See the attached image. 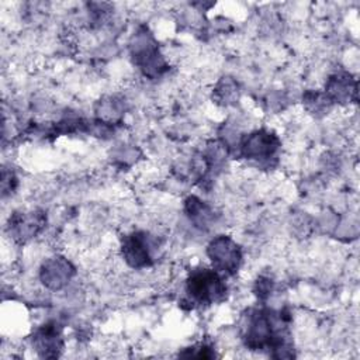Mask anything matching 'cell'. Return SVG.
I'll list each match as a JSON object with an SVG mask.
<instances>
[{"mask_svg":"<svg viewBox=\"0 0 360 360\" xmlns=\"http://www.w3.org/2000/svg\"><path fill=\"white\" fill-rule=\"evenodd\" d=\"M352 94H356V82L346 73H336L329 77L326 84V96L330 101L340 103L350 100Z\"/></svg>","mask_w":360,"mask_h":360,"instance_id":"ba28073f","label":"cell"},{"mask_svg":"<svg viewBox=\"0 0 360 360\" xmlns=\"http://www.w3.org/2000/svg\"><path fill=\"white\" fill-rule=\"evenodd\" d=\"M280 145V139L274 132L269 129H256L242 139L240 150L248 160L266 162L274 158Z\"/></svg>","mask_w":360,"mask_h":360,"instance_id":"5b68a950","label":"cell"},{"mask_svg":"<svg viewBox=\"0 0 360 360\" xmlns=\"http://www.w3.org/2000/svg\"><path fill=\"white\" fill-rule=\"evenodd\" d=\"M28 214L21 212V214H15V215H13V218H10V231H13V233L15 236L31 238L39 231V228L42 225L41 217L37 212H31V215H28Z\"/></svg>","mask_w":360,"mask_h":360,"instance_id":"9c48e42d","label":"cell"},{"mask_svg":"<svg viewBox=\"0 0 360 360\" xmlns=\"http://www.w3.org/2000/svg\"><path fill=\"white\" fill-rule=\"evenodd\" d=\"M32 346L44 357H56L63 347L59 325L56 322H46L38 328L32 338Z\"/></svg>","mask_w":360,"mask_h":360,"instance_id":"52a82bcc","label":"cell"},{"mask_svg":"<svg viewBox=\"0 0 360 360\" xmlns=\"http://www.w3.org/2000/svg\"><path fill=\"white\" fill-rule=\"evenodd\" d=\"M255 291H256V294H257L259 298L266 300V298L271 294V291H273V280L269 278V277H260V278L256 281Z\"/></svg>","mask_w":360,"mask_h":360,"instance_id":"8fae6325","label":"cell"},{"mask_svg":"<svg viewBox=\"0 0 360 360\" xmlns=\"http://www.w3.org/2000/svg\"><path fill=\"white\" fill-rule=\"evenodd\" d=\"M186 291L190 302L211 305L226 297V284L221 273L214 269H194L186 280Z\"/></svg>","mask_w":360,"mask_h":360,"instance_id":"6da1fadb","label":"cell"},{"mask_svg":"<svg viewBox=\"0 0 360 360\" xmlns=\"http://www.w3.org/2000/svg\"><path fill=\"white\" fill-rule=\"evenodd\" d=\"M155 243L152 236L143 231H136L124 236L121 243V255L132 269H143L153 262Z\"/></svg>","mask_w":360,"mask_h":360,"instance_id":"277c9868","label":"cell"},{"mask_svg":"<svg viewBox=\"0 0 360 360\" xmlns=\"http://www.w3.org/2000/svg\"><path fill=\"white\" fill-rule=\"evenodd\" d=\"M73 274L75 267L68 259L62 256H53L44 262L39 276L45 287L51 290H60L70 281Z\"/></svg>","mask_w":360,"mask_h":360,"instance_id":"8992f818","label":"cell"},{"mask_svg":"<svg viewBox=\"0 0 360 360\" xmlns=\"http://www.w3.org/2000/svg\"><path fill=\"white\" fill-rule=\"evenodd\" d=\"M207 255L212 269L226 276L235 274L242 263V250L228 235L215 236L207 248Z\"/></svg>","mask_w":360,"mask_h":360,"instance_id":"7a4b0ae2","label":"cell"},{"mask_svg":"<svg viewBox=\"0 0 360 360\" xmlns=\"http://www.w3.org/2000/svg\"><path fill=\"white\" fill-rule=\"evenodd\" d=\"M184 210L187 212V217L195 224V226H207L210 219L212 218V210L204 201L194 195H190L184 201Z\"/></svg>","mask_w":360,"mask_h":360,"instance_id":"30bf717a","label":"cell"},{"mask_svg":"<svg viewBox=\"0 0 360 360\" xmlns=\"http://www.w3.org/2000/svg\"><path fill=\"white\" fill-rule=\"evenodd\" d=\"M131 46L135 63L145 76L156 77L166 70L163 55L159 52V48L149 32L142 31L135 34V42Z\"/></svg>","mask_w":360,"mask_h":360,"instance_id":"3957f363","label":"cell"}]
</instances>
